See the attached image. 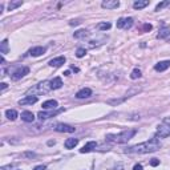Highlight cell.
Returning <instances> with one entry per match:
<instances>
[{"instance_id": "obj_1", "label": "cell", "mask_w": 170, "mask_h": 170, "mask_svg": "<svg viewBox=\"0 0 170 170\" xmlns=\"http://www.w3.org/2000/svg\"><path fill=\"white\" fill-rule=\"evenodd\" d=\"M161 147V142L158 141V138H151L146 142L138 144V145H134L129 149H126V153H138V154H146V153H153V151H157Z\"/></svg>"}, {"instance_id": "obj_2", "label": "cell", "mask_w": 170, "mask_h": 170, "mask_svg": "<svg viewBox=\"0 0 170 170\" xmlns=\"http://www.w3.org/2000/svg\"><path fill=\"white\" fill-rule=\"evenodd\" d=\"M136 130L134 129H129V130H124V132L118 133V134H108L106 140L112 141V142H117V144H125L129 140H132L136 136Z\"/></svg>"}, {"instance_id": "obj_3", "label": "cell", "mask_w": 170, "mask_h": 170, "mask_svg": "<svg viewBox=\"0 0 170 170\" xmlns=\"http://www.w3.org/2000/svg\"><path fill=\"white\" fill-rule=\"evenodd\" d=\"M49 90H52V85H50V81H43V82H39L36 86L33 88H31L27 92V96H29L32 93V96L35 95H45V93H48Z\"/></svg>"}, {"instance_id": "obj_4", "label": "cell", "mask_w": 170, "mask_h": 170, "mask_svg": "<svg viewBox=\"0 0 170 170\" xmlns=\"http://www.w3.org/2000/svg\"><path fill=\"white\" fill-rule=\"evenodd\" d=\"M155 136L160 137V138H166V137L170 136V125L164 122L157 128V132H155Z\"/></svg>"}, {"instance_id": "obj_5", "label": "cell", "mask_w": 170, "mask_h": 170, "mask_svg": "<svg viewBox=\"0 0 170 170\" xmlns=\"http://www.w3.org/2000/svg\"><path fill=\"white\" fill-rule=\"evenodd\" d=\"M29 73V68L28 67H23V68H19V69H16L15 72L12 73V80H20L21 77H24L25 75Z\"/></svg>"}, {"instance_id": "obj_6", "label": "cell", "mask_w": 170, "mask_h": 170, "mask_svg": "<svg viewBox=\"0 0 170 170\" xmlns=\"http://www.w3.org/2000/svg\"><path fill=\"white\" fill-rule=\"evenodd\" d=\"M132 24H133L132 17H121V19L117 20V28H125V29H128V28L132 27Z\"/></svg>"}, {"instance_id": "obj_7", "label": "cell", "mask_w": 170, "mask_h": 170, "mask_svg": "<svg viewBox=\"0 0 170 170\" xmlns=\"http://www.w3.org/2000/svg\"><path fill=\"white\" fill-rule=\"evenodd\" d=\"M61 112H64V109H59V110H50V112H40L37 114V117L40 120H47V118H50V117H55V116L60 114Z\"/></svg>"}, {"instance_id": "obj_8", "label": "cell", "mask_w": 170, "mask_h": 170, "mask_svg": "<svg viewBox=\"0 0 170 170\" xmlns=\"http://www.w3.org/2000/svg\"><path fill=\"white\" fill-rule=\"evenodd\" d=\"M53 129L56 132H61V133H73L76 130V128H73L71 125H67V124H57V125H55Z\"/></svg>"}, {"instance_id": "obj_9", "label": "cell", "mask_w": 170, "mask_h": 170, "mask_svg": "<svg viewBox=\"0 0 170 170\" xmlns=\"http://www.w3.org/2000/svg\"><path fill=\"white\" fill-rule=\"evenodd\" d=\"M120 5V2L118 0H105V2L101 3V7L106 9H114Z\"/></svg>"}, {"instance_id": "obj_10", "label": "cell", "mask_w": 170, "mask_h": 170, "mask_svg": "<svg viewBox=\"0 0 170 170\" xmlns=\"http://www.w3.org/2000/svg\"><path fill=\"white\" fill-rule=\"evenodd\" d=\"M35 102H37V96H27L19 101V105H32Z\"/></svg>"}, {"instance_id": "obj_11", "label": "cell", "mask_w": 170, "mask_h": 170, "mask_svg": "<svg viewBox=\"0 0 170 170\" xmlns=\"http://www.w3.org/2000/svg\"><path fill=\"white\" fill-rule=\"evenodd\" d=\"M63 64H65V57L64 56L55 57V59H52V60L49 61V65H50V67H53V68H59Z\"/></svg>"}, {"instance_id": "obj_12", "label": "cell", "mask_w": 170, "mask_h": 170, "mask_svg": "<svg viewBox=\"0 0 170 170\" xmlns=\"http://www.w3.org/2000/svg\"><path fill=\"white\" fill-rule=\"evenodd\" d=\"M90 96H92V89H89V88H82L81 90H78V92L76 93V97H77V99H88Z\"/></svg>"}, {"instance_id": "obj_13", "label": "cell", "mask_w": 170, "mask_h": 170, "mask_svg": "<svg viewBox=\"0 0 170 170\" xmlns=\"http://www.w3.org/2000/svg\"><path fill=\"white\" fill-rule=\"evenodd\" d=\"M169 67H170V61L169 60H165V61H160V63L155 64L154 69L157 71V72H164V71L168 69Z\"/></svg>"}, {"instance_id": "obj_14", "label": "cell", "mask_w": 170, "mask_h": 170, "mask_svg": "<svg viewBox=\"0 0 170 170\" xmlns=\"http://www.w3.org/2000/svg\"><path fill=\"white\" fill-rule=\"evenodd\" d=\"M45 53V48L44 47H35V48H32L29 50V55L33 56V57H39L41 55H44Z\"/></svg>"}, {"instance_id": "obj_15", "label": "cell", "mask_w": 170, "mask_h": 170, "mask_svg": "<svg viewBox=\"0 0 170 170\" xmlns=\"http://www.w3.org/2000/svg\"><path fill=\"white\" fill-rule=\"evenodd\" d=\"M57 105H59V104H57L56 100H48V101H44L41 106L44 108V109H50V110H53V109H56V108H57Z\"/></svg>"}, {"instance_id": "obj_16", "label": "cell", "mask_w": 170, "mask_h": 170, "mask_svg": "<svg viewBox=\"0 0 170 170\" xmlns=\"http://www.w3.org/2000/svg\"><path fill=\"white\" fill-rule=\"evenodd\" d=\"M97 144L95 142V141H90V142H88L86 145L82 146V149H80V153H89V151H92L93 149H96Z\"/></svg>"}, {"instance_id": "obj_17", "label": "cell", "mask_w": 170, "mask_h": 170, "mask_svg": "<svg viewBox=\"0 0 170 170\" xmlns=\"http://www.w3.org/2000/svg\"><path fill=\"white\" fill-rule=\"evenodd\" d=\"M21 120L25 121V122H33L35 116H33V113H32V112L25 110V112H23V113H21Z\"/></svg>"}, {"instance_id": "obj_18", "label": "cell", "mask_w": 170, "mask_h": 170, "mask_svg": "<svg viewBox=\"0 0 170 170\" xmlns=\"http://www.w3.org/2000/svg\"><path fill=\"white\" fill-rule=\"evenodd\" d=\"M78 144V140L77 138H68L67 141H65V147H67V149H73V147L76 146Z\"/></svg>"}, {"instance_id": "obj_19", "label": "cell", "mask_w": 170, "mask_h": 170, "mask_svg": "<svg viewBox=\"0 0 170 170\" xmlns=\"http://www.w3.org/2000/svg\"><path fill=\"white\" fill-rule=\"evenodd\" d=\"M146 5H149V2H147V0H138V2L133 3V7H134L136 9H142V8H145Z\"/></svg>"}, {"instance_id": "obj_20", "label": "cell", "mask_w": 170, "mask_h": 170, "mask_svg": "<svg viewBox=\"0 0 170 170\" xmlns=\"http://www.w3.org/2000/svg\"><path fill=\"white\" fill-rule=\"evenodd\" d=\"M50 85H52V89H60L63 86V80L60 77H55L50 81Z\"/></svg>"}, {"instance_id": "obj_21", "label": "cell", "mask_w": 170, "mask_h": 170, "mask_svg": "<svg viewBox=\"0 0 170 170\" xmlns=\"http://www.w3.org/2000/svg\"><path fill=\"white\" fill-rule=\"evenodd\" d=\"M170 35V28L169 27H164L162 29H160V33L157 35V39H165Z\"/></svg>"}, {"instance_id": "obj_22", "label": "cell", "mask_w": 170, "mask_h": 170, "mask_svg": "<svg viewBox=\"0 0 170 170\" xmlns=\"http://www.w3.org/2000/svg\"><path fill=\"white\" fill-rule=\"evenodd\" d=\"M5 116H7V118L11 121H15L16 118H17V112L16 110H13V109H8L5 112Z\"/></svg>"}, {"instance_id": "obj_23", "label": "cell", "mask_w": 170, "mask_h": 170, "mask_svg": "<svg viewBox=\"0 0 170 170\" xmlns=\"http://www.w3.org/2000/svg\"><path fill=\"white\" fill-rule=\"evenodd\" d=\"M0 52H2V55L8 53V40H3L2 41V45H0Z\"/></svg>"}, {"instance_id": "obj_24", "label": "cell", "mask_w": 170, "mask_h": 170, "mask_svg": "<svg viewBox=\"0 0 170 170\" xmlns=\"http://www.w3.org/2000/svg\"><path fill=\"white\" fill-rule=\"evenodd\" d=\"M88 36V31H85V29H80V31H77V32H75V37L76 39H81V37H86Z\"/></svg>"}, {"instance_id": "obj_25", "label": "cell", "mask_w": 170, "mask_h": 170, "mask_svg": "<svg viewBox=\"0 0 170 170\" xmlns=\"http://www.w3.org/2000/svg\"><path fill=\"white\" fill-rule=\"evenodd\" d=\"M141 77V71L140 69H133L132 73H130V78L132 80H137V78Z\"/></svg>"}, {"instance_id": "obj_26", "label": "cell", "mask_w": 170, "mask_h": 170, "mask_svg": "<svg viewBox=\"0 0 170 170\" xmlns=\"http://www.w3.org/2000/svg\"><path fill=\"white\" fill-rule=\"evenodd\" d=\"M23 3L21 2H11L8 4V11H13L15 8H17V7H20Z\"/></svg>"}, {"instance_id": "obj_27", "label": "cell", "mask_w": 170, "mask_h": 170, "mask_svg": "<svg viewBox=\"0 0 170 170\" xmlns=\"http://www.w3.org/2000/svg\"><path fill=\"white\" fill-rule=\"evenodd\" d=\"M164 7H170V0H168V2H162L160 3L157 7H155V11H161Z\"/></svg>"}, {"instance_id": "obj_28", "label": "cell", "mask_w": 170, "mask_h": 170, "mask_svg": "<svg viewBox=\"0 0 170 170\" xmlns=\"http://www.w3.org/2000/svg\"><path fill=\"white\" fill-rule=\"evenodd\" d=\"M86 55V50L84 48H78L77 50H76V56L78 57V59H81V57H84Z\"/></svg>"}, {"instance_id": "obj_29", "label": "cell", "mask_w": 170, "mask_h": 170, "mask_svg": "<svg viewBox=\"0 0 170 170\" xmlns=\"http://www.w3.org/2000/svg\"><path fill=\"white\" fill-rule=\"evenodd\" d=\"M99 28L101 31H106V29H109V28H110V23H101L99 25Z\"/></svg>"}, {"instance_id": "obj_30", "label": "cell", "mask_w": 170, "mask_h": 170, "mask_svg": "<svg viewBox=\"0 0 170 170\" xmlns=\"http://www.w3.org/2000/svg\"><path fill=\"white\" fill-rule=\"evenodd\" d=\"M150 165L151 166H158V165H160V160H157V158H153V160H150Z\"/></svg>"}, {"instance_id": "obj_31", "label": "cell", "mask_w": 170, "mask_h": 170, "mask_svg": "<svg viewBox=\"0 0 170 170\" xmlns=\"http://www.w3.org/2000/svg\"><path fill=\"white\" fill-rule=\"evenodd\" d=\"M144 31H145V32L151 31V25L150 24H145V25H144Z\"/></svg>"}, {"instance_id": "obj_32", "label": "cell", "mask_w": 170, "mask_h": 170, "mask_svg": "<svg viewBox=\"0 0 170 170\" xmlns=\"http://www.w3.org/2000/svg\"><path fill=\"white\" fill-rule=\"evenodd\" d=\"M133 170H144V169H142V165H140V164L134 165V168H133Z\"/></svg>"}, {"instance_id": "obj_33", "label": "cell", "mask_w": 170, "mask_h": 170, "mask_svg": "<svg viewBox=\"0 0 170 170\" xmlns=\"http://www.w3.org/2000/svg\"><path fill=\"white\" fill-rule=\"evenodd\" d=\"M33 170H45V166L44 165H39V166H36Z\"/></svg>"}, {"instance_id": "obj_34", "label": "cell", "mask_w": 170, "mask_h": 170, "mask_svg": "<svg viewBox=\"0 0 170 170\" xmlns=\"http://www.w3.org/2000/svg\"><path fill=\"white\" fill-rule=\"evenodd\" d=\"M0 85H2V90H4V89L7 88V84H5V82H2Z\"/></svg>"}, {"instance_id": "obj_35", "label": "cell", "mask_w": 170, "mask_h": 170, "mask_svg": "<svg viewBox=\"0 0 170 170\" xmlns=\"http://www.w3.org/2000/svg\"><path fill=\"white\" fill-rule=\"evenodd\" d=\"M78 23H80V21H77V20L75 21V20H73V21H71V25H77Z\"/></svg>"}, {"instance_id": "obj_36", "label": "cell", "mask_w": 170, "mask_h": 170, "mask_svg": "<svg viewBox=\"0 0 170 170\" xmlns=\"http://www.w3.org/2000/svg\"><path fill=\"white\" fill-rule=\"evenodd\" d=\"M69 75H71L69 71H65V72H64V76H69Z\"/></svg>"}]
</instances>
